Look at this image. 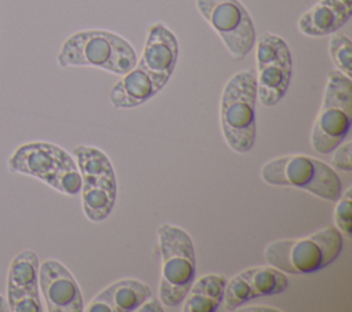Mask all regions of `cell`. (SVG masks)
Here are the masks:
<instances>
[{"label": "cell", "mask_w": 352, "mask_h": 312, "mask_svg": "<svg viewBox=\"0 0 352 312\" xmlns=\"http://www.w3.org/2000/svg\"><path fill=\"white\" fill-rule=\"evenodd\" d=\"M179 59V41L175 33L161 22L148 27L139 63L153 74L169 81Z\"/></svg>", "instance_id": "9a60e30c"}, {"label": "cell", "mask_w": 352, "mask_h": 312, "mask_svg": "<svg viewBox=\"0 0 352 312\" xmlns=\"http://www.w3.org/2000/svg\"><path fill=\"white\" fill-rule=\"evenodd\" d=\"M352 80L336 70L329 74L322 107L311 129V147L319 154H330L344 142L351 128Z\"/></svg>", "instance_id": "ba28073f"}, {"label": "cell", "mask_w": 352, "mask_h": 312, "mask_svg": "<svg viewBox=\"0 0 352 312\" xmlns=\"http://www.w3.org/2000/svg\"><path fill=\"white\" fill-rule=\"evenodd\" d=\"M342 246V234L336 227H324L305 238L268 243L264 258L285 274L305 275L318 272L336 261Z\"/></svg>", "instance_id": "277c9868"}, {"label": "cell", "mask_w": 352, "mask_h": 312, "mask_svg": "<svg viewBox=\"0 0 352 312\" xmlns=\"http://www.w3.org/2000/svg\"><path fill=\"white\" fill-rule=\"evenodd\" d=\"M329 54L338 71L346 77H352V45L344 33H331L329 41Z\"/></svg>", "instance_id": "d6986e66"}, {"label": "cell", "mask_w": 352, "mask_h": 312, "mask_svg": "<svg viewBox=\"0 0 352 312\" xmlns=\"http://www.w3.org/2000/svg\"><path fill=\"white\" fill-rule=\"evenodd\" d=\"M257 100L272 107L286 95L293 71L292 52L278 34L263 33L256 40Z\"/></svg>", "instance_id": "30bf717a"}, {"label": "cell", "mask_w": 352, "mask_h": 312, "mask_svg": "<svg viewBox=\"0 0 352 312\" xmlns=\"http://www.w3.org/2000/svg\"><path fill=\"white\" fill-rule=\"evenodd\" d=\"M60 67H98L117 76L129 71L138 56L128 40L103 29L80 30L69 36L56 55Z\"/></svg>", "instance_id": "6da1fadb"}, {"label": "cell", "mask_w": 352, "mask_h": 312, "mask_svg": "<svg viewBox=\"0 0 352 312\" xmlns=\"http://www.w3.org/2000/svg\"><path fill=\"white\" fill-rule=\"evenodd\" d=\"M81 176V206L94 223L106 220L117 198V179L110 158L98 147L80 144L73 148Z\"/></svg>", "instance_id": "52a82bcc"}, {"label": "cell", "mask_w": 352, "mask_h": 312, "mask_svg": "<svg viewBox=\"0 0 352 312\" xmlns=\"http://www.w3.org/2000/svg\"><path fill=\"white\" fill-rule=\"evenodd\" d=\"M334 209V223L336 228L342 234V236L351 238L352 235V188L349 187L337 199Z\"/></svg>", "instance_id": "ffe728a7"}, {"label": "cell", "mask_w": 352, "mask_h": 312, "mask_svg": "<svg viewBox=\"0 0 352 312\" xmlns=\"http://www.w3.org/2000/svg\"><path fill=\"white\" fill-rule=\"evenodd\" d=\"M7 166L10 172L36 177L65 195L73 197L81 190V176L76 159L54 143L21 144L10 155Z\"/></svg>", "instance_id": "3957f363"}, {"label": "cell", "mask_w": 352, "mask_h": 312, "mask_svg": "<svg viewBox=\"0 0 352 312\" xmlns=\"http://www.w3.org/2000/svg\"><path fill=\"white\" fill-rule=\"evenodd\" d=\"M257 81L252 69L235 73L224 85L220 99V125L227 146L249 153L256 143Z\"/></svg>", "instance_id": "7a4b0ae2"}, {"label": "cell", "mask_w": 352, "mask_h": 312, "mask_svg": "<svg viewBox=\"0 0 352 312\" xmlns=\"http://www.w3.org/2000/svg\"><path fill=\"white\" fill-rule=\"evenodd\" d=\"M38 256L30 250L19 252L11 261L7 275V304L11 312H43L38 289Z\"/></svg>", "instance_id": "7c38bea8"}, {"label": "cell", "mask_w": 352, "mask_h": 312, "mask_svg": "<svg viewBox=\"0 0 352 312\" xmlns=\"http://www.w3.org/2000/svg\"><path fill=\"white\" fill-rule=\"evenodd\" d=\"M199 15L219 34L228 54L242 60L256 44L252 16L239 0H195Z\"/></svg>", "instance_id": "9c48e42d"}, {"label": "cell", "mask_w": 352, "mask_h": 312, "mask_svg": "<svg viewBox=\"0 0 352 312\" xmlns=\"http://www.w3.org/2000/svg\"><path fill=\"white\" fill-rule=\"evenodd\" d=\"M235 311H242V312H282V309L271 305H250V307H243V308H236Z\"/></svg>", "instance_id": "603a6c76"}, {"label": "cell", "mask_w": 352, "mask_h": 312, "mask_svg": "<svg viewBox=\"0 0 352 312\" xmlns=\"http://www.w3.org/2000/svg\"><path fill=\"white\" fill-rule=\"evenodd\" d=\"M7 311H10L7 300L0 294V312H7Z\"/></svg>", "instance_id": "cb8c5ba5"}, {"label": "cell", "mask_w": 352, "mask_h": 312, "mask_svg": "<svg viewBox=\"0 0 352 312\" xmlns=\"http://www.w3.org/2000/svg\"><path fill=\"white\" fill-rule=\"evenodd\" d=\"M260 176L270 186L305 190L326 201H337L342 194L338 173L322 159L305 154L274 158L263 165Z\"/></svg>", "instance_id": "8992f818"}, {"label": "cell", "mask_w": 352, "mask_h": 312, "mask_svg": "<svg viewBox=\"0 0 352 312\" xmlns=\"http://www.w3.org/2000/svg\"><path fill=\"white\" fill-rule=\"evenodd\" d=\"M161 253V279L158 296L162 305H182L197 275V258L192 239L182 227L169 223L157 230Z\"/></svg>", "instance_id": "5b68a950"}, {"label": "cell", "mask_w": 352, "mask_h": 312, "mask_svg": "<svg viewBox=\"0 0 352 312\" xmlns=\"http://www.w3.org/2000/svg\"><path fill=\"white\" fill-rule=\"evenodd\" d=\"M333 151L334 154L330 166L334 170L349 173L352 170V142L346 140L345 143H340Z\"/></svg>", "instance_id": "44dd1931"}, {"label": "cell", "mask_w": 352, "mask_h": 312, "mask_svg": "<svg viewBox=\"0 0 352 312\" xmlns=\"http://www.w3.org/2000/svg\"><path fill=\"white\" fill-rule=\"evenodd\" d=\"M38 289L48 312H82L81 289L72 272L58 260L48 258L38 267Z\"/></svg>", "instance_id": "4fadbf2b"}, {"label": "cell", "mask_w": 352, "mask_h": 312, "mask_svg": "<svg viewBox=\"0 0 352 312\" xmlns=\"http://www.w3.org/2000/svg\"><path fill=\"white\" fill-rule=\"evenodd\" d=\"M289 286L285 272L272 267H250L227 280L223 305L226 311H235L257 297H270L283 293Z\"/></svg>", "instance_id": "8fae6325"}, {"label": "cell", "mask_w": 352, "mask_h": 312, "mask_svg": "<svg viewBox=\"0 0 352 312\" xmlns=\"http://www.w3.org/2000/svg\"><path fill=\"white\" fill-rule=\"evenodd\" d=\"M136 311H144V312H162L164 311V307H162V302L157 298H147Z\"/></svg>", "instance_id": "7402d4cb"}, {"label": "cell", "mask_w": 352, "mask_h": 312, "mask_svg": "<svg viewBox=\"0 0 352 312\" xmlns=\"http://www.w3.org/2000/svg\"><path fill=\"white\" fill-rule=\"evenodd\" d=\"M352 15V0H319L305 11L298 30L309 37H322L338 32Z\"/></svg>", "instance_id": "e0dca14e"}, {"label": "cell", "mask_w": 352, "mask_h": 312, "mask_svg": "<svg viewBox=\"0 0 352 312\" xmlns=\"http://www.w3.org/2000/svg\"><path fill=\"white\" fill-rule=\"evenodd\" d=\"M166 82L168 80L153 74L138 62L113 85L109 100L114 109H133L155 96Z\"/></svg>", "instance_id": "5bb4252c"}, {"label": "cell", "mask_w": 352, "mask_h": 312, "mask_svg": "<svg viewBox=\"0 0 352 312\" xmlns=\"http://www.w3.org/2000/svg\"><path fill=\"white\" fill-rule=\"evenodd\" d=\"M227 278L206 274L194 280L183 300V312H214L223 302Z\"/></svg>", "instance_id": "ac0fdd59"}, {"label": "cell", "mask_w": 352, "mask_h": 312, "mask_svg": "<svg viewBox=\"0 0 352 312\" xmlns=\"http://www.w3.org/2000/svg\"><path fill=\"white\" fill-rule=\"evenodd\" d=\"M151 289L139 279H121L96 294L88 307L87 312H132L136 311L147 298H150Z\"/></svg>", "instance_id": "2e32d148"}]
</instances>
